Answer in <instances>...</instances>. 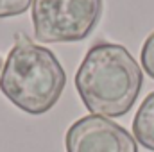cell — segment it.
I'll return each mask as SVG.
<instances>
[{
	"mask_svg": "<svg viewBox=\"0 0 154 152\" xmlns=\"http://www.w3.org/2000/svg\"><path fill=\"white\" fill-rule=\"evenodd\" d=\"M143 86V74L131 52L109 41L90 47L75 72V88L91 114L118 118L127 114Z\"/></svg>",
	"mask_w": 154,
	"mask_h": 152,
	"instance_id": "6da1fadb",
	"label": "cell"
},
{
	"mask_svg": "<svg viewBox=\"0 0 154 152\" xmlns=\"http://www.w3.org/2000/svg\"><path fill=\"white\" fill-rule=\"evenodd\" d=\"M65 86L66 74L56 54L18 32L0 74L4 97L23 113L38 116L57 104Z\"/></svg>",
	"mask_w": 154,
	"mask_h": 152,
	"instance_id": "7a4b0ae2",
	"label": "cell"
},
{
	"mask_svg": "<svg viewBox=\"0 0 154 152\" xmlns=\"http://www.w3.org/2000/svg\"><path fill=\"white\" fill-rule=\"evenodd\" d=\"M102 16V0H32V27L39 43L86 39Z\"/></svg>",
	"mask_w": 154,
	"mask_h": 152,
	"instance_id": "3957f363",
	"label": "cell"
},
{
	"mask_svg": "<svg viewBox=\"0 0 154 152\" xmlns=\"http://www.w3.org/2000/svg\"><path fill=\"white\" fill-rule=\"evenodd\" d=\"M66 152H138L136 140L106 116L88 114L75 120L65 136Z\"/></svg>",
	"mask_w": 154,
	"mask_h": 152,
	"instance_id": "277c9868",
	"label": "cell"
},
{
	"mask_svg": "<svg viewBox=\"0 0 154 152\" xmlns=\"http://www.w3.org/2000/svg\"><path fill=\"white\" fill-rule=\"evenodd\" d=\"M133 134L142 147L154 152V91L145 97L134 114Z\"/></svg>",
	"mask_w": 154,
	"mask_h": 152,
	"instance_id": "5b68a950",
	"label": "cell"
},
{
	"mask_svg": "<svg viewBox=\"0 0 154 152\" xmlns=\"http://www.w3.org/2000/svg\"><path fill=\"white\" fill-rule=\"evenodd\" d=\"M32 0H0V18H13L27 13Z\"/></svg>",
	"mask_w": 154,
	"mask_h": 152,
	"instance_id": "8992f818",
	"label": "cell"
},
{
	"mask_svg": "<svg viewBox=\"0 0 154 152\" xmlns=\"http://www.w3.org/2000/svg\"><path fill=\"white\" fill-rule=\"evenodd\" d=\"M140 59H142L143 72L151 77V79H154V31L147 36V39L143 41Z\"/></svg>",
	"mask_w": 154,
	"mask_h": 152,
	"instance_id": "52a82bcc",
	"label": "cell"
},
{
	"mask_svg": "<svg viewBox=\"0 0 154 152\" xmlns=\"http://www.w3.org/2000/svg\"><path fill=\"white\" fill-rule=\"evenodd\" d=\"M0 68H2V57H0Z\"/></svg>",
	"mask_w": 154,
	"mask_h": 152,
	"instance_id": "ba28073f",
	"label": "cell"
}]
</instances>
